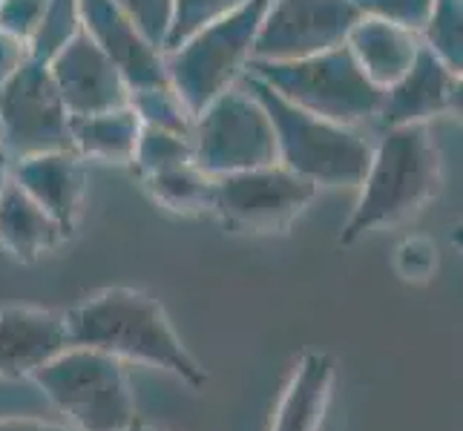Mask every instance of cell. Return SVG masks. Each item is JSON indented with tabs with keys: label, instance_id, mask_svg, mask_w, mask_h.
Returning a JSON list of instances; mask_svg holds the SVG:
<instances>
[{
	"label": "cell",
	"instance_id": "cell-1",
	"mask_svg": "<svg viewBox=\"0 0 463 431\" xmlns=\"http://www.w3.org/2000/svg\"><path fill=\"white\" fill-rule=\"evenodd\" d=\"M443 155L429 124L386 126L360 182V199L340 233V248L377 228L401 225L438 196Z\"/></svg>",
	"mask_w": 463,
	"mask_h": 431
},
{
	"label": "cell",
	"instance_id": "cell-2",
	"mask_svg": "<svg viewBox=\"0 0 463 431\" xmlns=\"http://www.w3.org/2000/svg\"><path fill=\"white\" fill-rule=\"evenodd\" d=\"M70 345L99 348L118 360H136L179 374L202 389L207 374L175 337L162 302L136 287H107L63 314Z\"/></svg>",
	"mask_w": 463,
	"mask_h": 431
},
{
	"label": "cell",
	"instance_id": "cell-3",
	"mask_svg": "<svg viewBox=\"0 0 463 431\" xmlns=\"http://www.w3.org/2000/svg\"><path fill=\"white\" fill-rule=\"evenodd\" d=\"M242 81L260 98L270 124H274L282 167H288L317 187L363 182L374 144L360 133V126H343L317 118L306 109L288 104L250 72H245Z\"/></svg>",
	"mask_w": 463,
	"mask_h": 431
},
{
	"label": "cell",
	"instance_id": "cell-4",
	"mask_svg": "<svg viewBox=\"0 0 463 431\" xmlns=\"http://www.w3.org/2000/svg\"><path fill=\"white\" fill-rule=\"evenodd\" d=\"M248 72L285 101L343 126L377 121L383 89L363 75L348 46L299 61H250Z\"/></svg>",
	"mask_w": 463,
	"mask_h": 431
},
{
	"label": "cell",
	"instance_id": "cell-5",
	"mask_svg": "<svg viewBox=\"0 0 463 431\" xmlns=\"http://www.w3.org/2000/svg\"><path fill=\"white\" fill-rule=\"evenodd\" d=\"M268 4L270 0H248L242 9L207 23L175 50L165 52L167 84L182 95L194 116L242 81L253 61V43Z\"/></svg>",
	"mask_w": 463,
	"mask_h": 431
},
{
	"label": "cell",
	"instance_id": "cell-6",
	"mask_svg": "<svg viewBox=\"0 0 463 431\" xmlns=\"http://www.w3.org/2000/svg\"><path fill=\"white\" fill-rule=\"evenodd\" d=\"M29 377L81 431H124L136 420L124 360L107 351L70 345Z\"/></svg>",
	"mask_w": 463,
	"mask_h": 431
},
{
	"label": "cell",
	"instance_id": "cell-7",
	"mask_svg": "<svg viewBox=\"0 0 463 431\" xmlns=\"http://www.w3.org/2000/svg\"><path fill=\"white\" fill-rule=\"evenodd\" d=\"M190 144L194 164L211 179L279 164L274 124L245 81L233 84L202 109L194 121Z\"/></svg>",
	"mask_w": 463,
	"mask_h": 431
},
{
	"label": "cell",
	"instance_id": "cell-8",
	"mask_svg": "<svg viewBox=\"0 0 463 431\" xmlns=\"http://www.w3.org/2000/svg\"><path fill=\"white\" fill-rule=\"evenodd\" d=\"M317 184L282 164L213 179V216L231 233H285L306 213Z\"/></svg>",
	"mask_w": 463,
	"mask_h": 431
},
{
	"label": "cell",
	"instance_id": "cell-9",
	"mask_svg": "<svg viewBox=\"0 0 463 431\" xmlns=\"http://www.w3.org/2000/svg\"><path fill=\"white\" fill-rule=\"evenodd\" d=\"M0 130L12 162L29 155L72 150V116L63 107L46 63L29 61L0 87Z\"/></svg>",
	"mask_w": 463,
	"mask_h": 431
},
{
	"label": "cell",
	"instance_id": "cell-10",
	"mask_svg": "<svg viewBox=\"0 0 463 431\" xmlns=\"http://www.w3.org/2000/svg\"><path fill=\"white\" fill-rule=\"evenodd\" d=\"M360 18L351 0H270L253 61H299L337 50Z\"/></svg>",
	"mask_w": 463,
	"mask_h": 431
},
{
	"label": "cell",
	"instance_id": "cell-11",
	"mask_svg": "<svg viewBox=\"0 0 463 431\" xmlns=\"http://www.w3.org/2000/svg\"><path fill=\"white\" fill-rule=\"evenodd\" d=\"M46 70H50L52 84L72 118L99 116L130 104V87H127L121 70L84 29L46 61Z\"/></svg>",
	"mask_w": 463,
	"mask_h": 431
},
{
	"label": "cell",
	"instance_id": "cell-12",
	"mask_svg": "<svg viewBox=\"0 0 463 431\" xmlns=\"http://www.w3.org/2000/svg\"><path fill=\"white\" fill-rule=\"evenodd\" d=\"M78 9H81V29L121 70L130 92L167 84L165 52L153 50L116 0H78Z\"/></svg>",
	"mask_w": 463,
	"mask_h": 431
},
{
	"label": "cell",
	"instance_id": "cell-13",
	"mask_svg": "<svg viewBox=\"0 0 463 431\" xmlns=\"http://www.w3.org/2000/svg\"><path fill=\"white\" fill-rule=\"evenodd\" d=\"M455 109H460V75L420 46L411 70L397 84L383 89L377 121L383 130L403 124H429Z\"/></svg>",
	"mask_w": 463,
	"mask_h": 431
},
{
	"label": "cell",
	"instance_id": "cell-14",
	"mask_svg": "<svg viewBox=\"0 0 463 431\" xmlns=\"http://www.w3.org/2000/svg\"><path fill=\"white\" fill-rule=\"evenodd\" d=\"M12 182L50 213L61 230L72 236L87 196L84 158L72 150H55L12 162Z\"/></svg>",
	"mask_w": 463,
	"mask_h": 431
},
{
	"label": "cell",
	"instance_id": "cell-15",
	"mask_svg": "<svg viewBox=\"0 0 463 431\" xmlns=\"http://www.w3.org/2000/svg\"><path fill=\"white\" fill-rule=\"evenodd\" d=\"M67 348L63 314L32 305L0 308V377H29Z\"/></svg>",
	"mask_w": 463,
	"mask_h": 431
},
{
	"label": "cell",
	"instance_id": "cell-16",
	"mask_svg": "<svg viewBox=\"0 0 463 431\" xmlns=\"http://www.w3.org/2000/svg\"><path fill=\"white\" fill-rule=\"evenodd\" d=\"M345 46L363 75L380 89H389L411 70L420 52V35L377 18H360L348 32Z\"/></svg>",
	"mask_w": 463,
	"mask_h": 431
},
{
	"label": "cell",
	"instance_id": "cell-17",
	"mask_svg": "<svg viewBox=\"0 0 463 431\" xmlns=\"http://www.w3.org/2000/svg\"><path fill=\"white\" fill-rule=\"evenodd\" d=\"M63 239L67 233L58 221L18 184L9 182L0 196V245L9 250V257L32 265L55 250Z\"/></svg>",
	"mask_w": 463,
	"mask_h": 431
},
{
	"label": "cell",
	"instance_id": "cell-18",
	"mask_svg": "<svg viewBox=\"0 0 463 431\" xmlns=\"http://www.w3.org/2000/svg\"><path fill=\"white\" fill-rule=\"evenodd\" d=\"M141 136L138 116L127 107L107 109L99 116L72 118V153L87 162H109V164H130L136 144Z\"/></svg>",
	"mask_w": 463,
	"mask_h": 431
},
{
	"label": "cell",
	"instance_id": "cell-19",
	"mask_svg": "<svg viewBox=\"0 0 463 431\" xmlns=\"http://www.w3.org/2000/svg\"><path fill=\"white\" fill-rule=\"evenodd\" d=\"M331 389V360L326 354H308L294 377V386L279 408L274 431H317L323 420L326 397Z\"/></svg>",
	"mask_w": 463,
	"mask_h": 431
},
{
	"label": "cell",
	"instance_id": "cell-20",
	"mask_svg": "<svg viewBox=\"0 0 463 431\" xmlns=\"http://www.w3.org/2000/svg\"><path fill=\"white\" fill-rule=\"evenodd\" d=\"M147 196L162 204L165 211L182 216H202L213 213V179L202 173L194 162L182 167H170L141 179Z\"/></svg>",
	"mask_w": 463,
	"mask_h": 431
},
{
	"label": "cell",
	"instance_id": "cell-21",
	"mask_svg": "<svg viewBox=\"0 0 463 431\" xmlns=\"http://www.w3.org/2000/svg\"><path fill=\"white\" fill-rule=\"evenodd\" d=\"M130 109L138 116L141 126H150V130H165V133H175L184 138H190V133H194L196 116L190 113V107L182 101V95L170 84L133 89Z\"/></svg>",
	"mask_w": 463,
	"mask_h": 431
},
{
	"label": "cell",
	"instance_id": "cell-22",
	"mask_svg": "<svg viewBox=\"0 0 463 431\" xmlns=\"http://www.w3.org/2000/svg\"><path fill=\"white\" fill-rule=\"evenodd\" d=\"M420 43L452 72L463 75V0H435Z\"/></svg>",
	"mask_w": 463,
	"mask_h": 431
},
{
	"label": "cell",
	"instance_id": "cell-23",
	"mask_svg": "<svg viewBox=\"0 0 463 431\" xmlns=\"http://www.w3.org/2000/svg\"><path fill=\"white\" fill-rule=\"evenodd\" d=\"M81 32V9L78 0H46L41 23L29 41L32 61L46 63L58 50H63Z\"/></svg>",
	"mask_w": 463,
	"mask_h": 431
},
{
	"label": "cell",
	"instance_id": "cell-24",
	"mask_svg": "<svg viewBox=\"0 0 463 431\" xmlns=\"http://www.w3.org/2000/svg\"><path fill=\"white\" fill-rule=\"evenodd\" d=\"M194 162V144L184 136L165 133V130H150V126H141V136L133 153V167L138 179L153 173H162L170 167H182Z\"/></svg>",
	"mask_w": 463,
	"mask_h": 431
},
{
	"label": "cell",
	"instance_id": "cell-25",
	"mask_svg": "<svg viewBox=\"0 0 463 431\" xmlns=\"http://www.w3.org/2000/svg\"><path fill=\"white\" fill-rule=\"evenodd\" d=\"M248 0H175L173 6V26L167 38V50H175L182 41H187L194 32L204 29L207 23H216L228 18L231 12L242 9Z\"/></svg>",
	"mask_w": 463,
	"mask_h": 431
},
{
	"label": "cell",
	"instance_id": "cell-26",
	"mask_svg": "<svg viewBox=\"0 0 463 431\" xmlns=\"http://www.w3.org/2000/svg\"><path fill=\"white\" fill-rule=\"evenodd\" d=\"M118 9L133 21V26L145 35L153 50L165 52L170 26H173V6L175 0H116Z\"/></svg>",
	"mask_w": 463,
	"mask_h": 431
},
{
	"label": "cell",
	"instance_id": "cell-27",
	"mask_svg": "<svg viewBox=\"0 0 463 431\" xmlns=\"http://www.w3.org/2000/svg\"><path fill=\"white\" fill-rule=\"evenodd\" d=\"M363 18H377L420 35L435 0H351Z\"/></svg>",
	"mask_w": 463,
	"mask_h": 431
},
{
	"label": "cell",
	"instance_id": "cell-28",
	"mask_svg": "<svg viewBox=\"0 0 463 431\" xmlns=\"http://www.w3.org/2000/svg\"><path fill=\"white\" fill-rule=\"evenodd\" d=\"M397 274L409 282H426L438 270V250L435 245L423 236H411L397 248Z\"/></svg>",
	"mask_w": 463,
	"mask_h": 431
},
{
	"label": "cell",
	"instance_id": "cell-29",
	"mask_svg": "<svg viewBox=\"0 0 463 431\" xmlns=\"http://www.w3.org/2000/svg\"><path fill=\"white\" fill-rule=\"evenodd\" d=\"M43 9L46 0H0V29L29 43L41 23Z\"/></svg>",
	"mask_w": 463,
	"mask_h": 431
},
{
	"label": "cell",
	"instance_id": "cell-30",
	"mask_svg": "<svg viewBox=\"0 0 463 431\" xmlns=\"http://www.w3.org/2000/svg\"><path fill=\"white\" fill-rule=\"evenodd\" d=\"M29 61H32L29 43L9 35L6 29H0V87H4L6 81H12V78L18 75Z\"/></svg>",
	"mask_w": 463,
	"mask_h": 431
},
{
	"label": "cell",
	"instance_id": "cell-31",
	"mask_svg": "<svg viewBox=\"0 0 463 431\" xmlns=\"http://www.w3.org/2000/svg\"><path fill=\"white\" fill-rule=\"evenodd\" d=\"M0 431H67V428H55V426H41V423H0Z\"/></svg>",
	"mask_w": 463,
	"mask_h": 431
},
{
	"label": "cell",
	"instance_id": "cell-32",
	"mask_svg": "<svg viewBox=\"0 0 463 431\" xmlns=\"http://www.w3.org/2000/svg\"><path fill=\"white\" fill-rule=\"evenodd\" d=\"M9 182H12V158L0 150V196H4V190H6Z\"/></svg>",
	"mask_w": 463,
	"mask_h": 431
},
{
	"label": "cell",
	"instance_id": "cell-33",
	"mask_svg": "<svg viewBox=\"0 0 463 431\" xmlns=\"http://www.w3.org/2000/svg\"><path fill=\"white\" fill-rule=\"evenodd\" d=\"M124 431H147V428H145V426H141V423H138V417H136V420L130 423V428H124Z\"/></svg>",
	"mask_w": 463,
	"mask_h": 431
},
{
	"label": "cell",
	"instance_id": "cell-34",
	"mask_svg": "<svg viewBox=\"0 0 463 431\" xmlns=\"http://www.w3.org/2000/svg\"><path fill=\"white\" fill-rule=\"evenodd\" d=\"M0 150H4V130H0Z\"/></svg>",
	"mask_w": 463,
	"mask_h": 431
}]
</instances>
